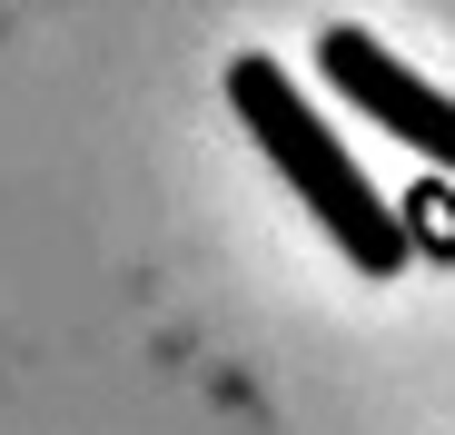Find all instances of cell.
Returning a JSON list of instances; mask_svg holds the SVG:
<instances>
[{
	"label": "cell",
	"mask_w": 455,
	"mask_h": 435,
	"mask_svg": "<svg viewBox=\"0 0 455 435\" xmlns=\"http://www.w3.org/2000/svg\"><path fill=\"white\" fill-rule=\"evenodd\" d=\"M228 109H238V129L277 159V178L307 198V218H317L366 277H396V267L416 257V248H406V218L376 198V178L337 149V129L307 109V90H297L267 50H238V59H228Z\"/></svg>",
	"instance_id": "6da1fadb"
},
{
	"label": "cell",
	"mask_w": 455,
	"mask_h": 435,
	"mask_svg": "<svg viewBox=\"0 0 455 435\" xmlns=\"http://www.w3.org/2000/svg\"><path fill=\"white\" fill-rule=\"evenodd\" d=\"M317 69H327V90H347L376 129H396L416 159H435V169H455V90H435V80H416V69L376 40V30H356V20H337L327 40H317Z\"/></svg>",
	"instance_id": "7a4b0ae2"
}]
</instances>
